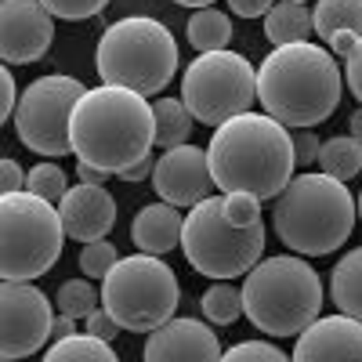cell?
I'll use <instances>...</instances> for the list:
<instances>
[{
	"mask_svg": "<svg viewBox=\"0 0 362 362\" xmlns=\"http://www.w3.org/2000/svg\"><path fill=\"white\" fill-rule=\"evenodd\" d=\"M210 174L221 196L250 192L257 199H276L293 181V134L268 112H243L214 127L206 145Z\"/></svg>",
	"mask_w": 362,
	"mask_h": 362,
	"instance_id": "1",
	"label": "cell"
},
{
	"mask_svg": "<svg viewBox=\"0 0 362 362\" xmlns=\"http://www.w3.org/2000/svg\"><path fill=\"white\" fill-rule=\"evenodd\" d=\"M73 156L109 174L141 163L156 145V116L145 95L127 87H90L73 112Z\"/></svg>",
	"mask_w": 362,
	"mask_h": 362,
	"instance_id": "2",
	"label": "cell"
},
{
	"mask_svg": "<svg viewBox=\"0 0 362 362\" xmlns=\"http://www.w3.org/2000/svg\"><path fill=\"white\" fill-rule=\"evenodd\" d=\"M257 102L286 127H312L341 105V66L334 51L312 40L272 47L257 66Z\"/></svg>",
	"mask_w": 362,
	"mask_h": 362,
	"instance_id": "3",
	"label": "cell"
},
{
	"mask_svg": "<svg viewBox=\"0 0 362 362\" xmlns=\"http://www.w3.org/2000/svg\"><path fill=\"white\" fill-rule=\"evenodd\" d=\"M358 221V199L348 192L344 181L329 174H297L276 196L272 228L293 254L326 257L341 250L344 239Z\"/></svg>",
	"mask_w": 362,
	"mask_h": 362,
	"instance_id": "4",
	"label": "cell"
},
{
	"mask_svg": "<svg viewBox=\"0 0 362 362\" xmlns=\"http://www.w3.org/2000/svg\"><path fill=\"white\" fill-rule=\"evenodd\" d=\"M239 290L247 319L268 337H300L322 312V279L305 257H264Z\"/></svg>",
	"mask_w": 362,
	"mask_h": 362,
	"instance_id": "5",
	"label": "cell"
},
{
	"mask_svg": "<svg viewBox=\"0 0 362 362\" xmlns=\"http://www.w3.org/2000/svg\"><path fill=\"white\" fill-rule=\"evenodd\" d=\"M95 69L102 83L127 87L138 95H160L177 73V44L163 22L127 15L102 33Z\"/></svg>",
	"mask_w": 362,
	"mask_h": 362,
	"instance_id": "6",
	"label": "cell"
},
{
	"mask_svg": "<svg viewBox=\"0 0 362 362\" xmlns=\"http://www.w3.org/2000/svg\"><path fill=\"white\" fill-rule=\"evenodd\" d=\"M0 276L15 283H33L62 257L66 225L58 206L33 192L0 196Z\"/></svg>",
	"mask_w": 362,
	"mask_h": 362,
	"instance_id": "7",
	"label": "cell"
},
{
	"mask_svg": "<svg viewBox=\"0 0 362 362\" xmlns=\"http://www.w3.org/2000/svg\"><path fill=\"white\" fill-rule=\"evenodd\" d=\"M181 300L177 276L156 254L119 257L116 268L102 279V308L131 334H153L174 319Z\"/></svg>",
	"mask_w": 362,
	"mask_h": 362,
	"instance_id": "8",
	"label": "cell"
},
{
	"mask_svg": "<svg viewBox=\"0 0 362 362\" xmlns=\"http://www.w3.org/2000/svg\"><path fill=\"white\" fill-rule=\"evenodd\" d=\"M181 250L192 272L206 279H239L261 261L264 254V225L235 228L225 218V196H206L185 214V232H181Z\"/></svg>",
	"mask_w": 362,
	"mask_h": 362,
	"instance_id": "9",
	"label": "cell"
},
{
	"mask_svg": "<svg viewBox=\"0 0 362 362\" xmlns=\"http://www.w3.org/2000/svg\"><path fill=\"white\" fill-rule=\"evenodd\" d=\"M257 73L239 51L196 54V62L181 76V102L189 105L196 124L221 127L228 119L254 109Z\"/></svg>",
	"mask_w": 362,
	"mask_h": 362,
	"instance_id": "10",
	"label": "cell"
},
{
	"mask_svg": "<svg viewBox=\"0 0 362 362\" xmlns=\"http://www.w3.org/2000/svg\"><path fill=\"white\" fill-rule=\"evenodd\" d=\"M87 90L90 87H83L76 76H62V73L37 76L22 90L15 119H11L18 141L47 160L73 153L69 127H73V112Z\"/></svg>",
	"mask_w": 362,
	"mask_h": 362,
	"instance_id": "11",
	"label": "cell"
},
{
	"mask_svg": "<svg viewBox=\"0 0 362 362\" xmlns=\"http://www.w3.org/2000/svg\"><path fill=\"white\" fill-rule=\"evenodd\" d=\"M54 329L51 300L33 283L4 279L0 286V355L25 358L37 355Z\"/></svg>",
	"mask_w": 362,
	"mask_h": 362,
	"instance_id": "12",
	"label": "cell"
},
{
	"mask_svg": "<svg viewBox=\"0 0 362 362\" xmlns=\"http://www.w3.org/2000/svg\"><path fill=\"white\" fill-rule=\"evenodd\" d=\"M54 40V15L40 0H4L0 4V58L25 66L47 54Z\"/></svg>",
	"mask_w": 362,
	"mask_h": 362,
	"instance_id": "13",
	"label": "cell"
},
{
	"mask_svg": "<svg viewBox=\"0 0 362 362\" xmlns=\"http://www.w3.org/2000/svg\"><path fill=\"white\" fill-rule=\"evenodd\" d=\"M153 189L170 206H196L210 196L214 174H210V156L199 145H177L156 160L153 170Z\"/></svg>",
	"mask_w": 362,
	"mask_h": 362,
	"instance_id": "14",
	"label": "cell"
},
{
	"mask_svg": "<svg viewBox=\"0 0 362 362\" xmlns=\"http://www.w3.org/2000/svg\"><path fill=\"white\" fill-rule=\"evenodd\" d=\"M221 341L218 334L199 319H170L160 329H153L145 341V362H221Z\"/></svg>",
	"mask_w": 362,
	"mask_h": 362,
	"instance_id": "15",
	"label": "cell"
},
{
	"mask_svg": "<svg viewBox=\"0 0 362 362\" xmlns=\"http://www.w3.org/2000/svg\"><path fill=\"white\" fill-rule=\"evenodd\" d=\"M293 362H362V322L351 315H319L293 344Z\"/></svg>",
	"mask_w": 362,
	"mask_h": 362,
	"instance_id": "16",
	"label": "cell"
},
{
	"mask_svg": "<svg viewBox=\"0 0 362 362\" xmlns=\"http://www.w3.org/2000/svg\"><path fill=\"white\" fill-rule=\"evenodd\" d=\"M58 214H62L66 235L76 239V243H98V239H109L112 225H116V199L109 196L105 185H73L62 203H58Z\"/></svg>",
	"mask_w": 362,
	"mask_h": 362,
	"instance_id": "17",
	"label": "cell"
},
{
	"mask_svg": "<svg viewBox=\"0 0 362 362\" xmlns=\"http://www.w3.org/2000/svg\"><path fill=\"white\" fill-rule=\"evenodd\" d=\"M181 232H185V218L177 214V206L170 203H148L134 214L131 225V239L141 254H170L174 247H181Z\"/></svg>",
	"mask_w": 362,
	"mask_h": 362,
	"instance_id": "18",
	"label": "cell"
},
{
	"mask_svg": "<svg viewBox=\"0 0 362 362\" xmlns=\"http://www.w3.org/2000/svg\"><path fill=\"white\" fill-rule=\"evenodd\" d=\"M329 297L341 315H351L362 322V247L348 250L334 272H329Z\"/></svg>",
	"mask_w": 362,
	"mask_h": 362,
	"instance_id": "19",
	"label": "cell"
},
{
	"mask_svg": "<svg viewBox=\"0 0 362 362\" xmlns=\"http://www.w3.org/2000/svg\"><path fill=\"white\" fill-rule=\"evenodd\" d=\"M315 33V22L312 11L305 4H293V0H279L276 8L264 15V37L283 47V44H300Z\"/></svg>",
	"mask_w": 362,
	"mask_h": 362,
	"instance_id": "20",
	"label": "cell"
},
{
	"mask_svg": "<svg viewBox=\"0 0 362 362\" xmlns=\"http://www.w3.org/2000/svg\"><path fill=\"white\" fill-rule=\"evenodd\" d=\"M153 116H156V145L163 148H177V145H189L192 134V112L181 98H156L153 102Z\"/></svg>",
	"mask_w": 362,
	"mask_h": 362,
	"instance_id": "21",
	"label": "cell"
},
{
	"mask_svg": "<svg viewBox=\"0 0 362 362\" xmlns=\"http://www.w3.org/2000/svg\"><path fill=\"white\" fill-rule=\"evenodd\" d=\"M312 22L322 40L337 37V33L362 37V0H319L312 8Z\"/></svg>",
	"mask_w": 362,
	"mask_h": 362,
	"instance_id": "22",
	"label": "cell"
},
{
	"mask_svg": "<svg viewBox=\"0 0 362 362\" xmlns=\"http://www.w3.org/2000/svg\"><path fill=\"white\" fill-rule=\"evenodd\" d=\"M189 44L199 51V54H210V51H228V40H232V22L221 8H199L189 25Z\"/></svg>",
	"mask_w": 362,
	"mask_h": 362,
	"instance_id": "23",
	"label": "cell"
},
{
	"mask_svg": "<svg viewBox=\"0 0 362 362\" xmlns=\"http://www.w3.org/2000/svg\"><path fill=\"white\" fill-rule=\"evenodd\" d=\"M319 167H322V174L337 177V181H351L362 170V145L351 134H337V138L322 141Z\"/></svg>",
	"mask_w": 362,
	"mask_h": 362,
	"instance_id": "24",
	"label": "cell"
},
{
	"mask_svg": "<svg viewBox=\"0 0 362 362\" xmlns=\"http://www.w3.org/2000/svg\"><path fill=\"white\" fill-rule=\"evenodd\" d=\"M40 362H119V355L112 351L109 341H98L90 334H76V337H66V341H54L51 351L40 358Z\"/></svg>",
	"mask_w": 362,
	"mask_h": 362,
	"instance_id": "25",
	"label": "cell"
},
{
	"mask_svg": "<svg viewBox=\"0 0 362 362\" xmlns=\"http://www.w3.org/2000/svg\"><path fill=\"white\" fill-rule=\"evenodd\" d=\"M199 312H203L206 322H214V326H232L239 315H247L243 312V290H235V286L218 279L199 297Z\"/></svg>",
	"mask_w": 362,
	"mask_h": 362,
	"instance_id": "26",
	"label": "cell"
},
{
	"mask_svg": "<svg viewBox=\"0 0 362 362\" xmlns=\"http://www.w3.org/2000/svg\"><path fill=\"white\" fill-rule=\"evenodd\" d=\"M54 305L62 315H73V319H87L90 312H98L102 305V293L90 286V279H66L54 293Z\"/></svg>",
	"mask_w": 362,
	"mask_h": 362,
	"instance_id": "27",
	"label": "cell"
},
{
	"mask_svg": "<svg viewBox=\"0 0 362 362\" xmlns=\"http://www.w3.org/2000/svg\"><path fill=\"white\" fill-rule=\"evenodd\" d=\"M25 192H33V196L47 199V203H62V196L69 192L66 170L58 167V163H51V160L37 163L33 170H29V189H25Z\"/></svg>",
	"mask_w": 362,
	"mask_h": 362,
	"instance_id": "28",
	"label": "cell"
},
{
	"mask_svg": "<svg viewBox=\"0 0 362 362\" xmlns=\"http://www.w3.org/2000/svg\"><path fill=\"white\" fill-rule=\"evenodd\" d=\"M119 254L112 247V239H98V243H83L80 250V268H83V276L87 279H105L109 272L116 268Z\"/></svg>",
	"mask_w": 362,
	"mask_h": 362,
	"instance_id": "29",
	"label": "cell"
},
{
	"mask_svg": "<svg viewBox=\"0 0 362 362\" xmlns=\"http://www.w3.org/2000/svg\"><path fill=\"white\" fill-rule=\"evenodd\" d=\"M221 362H293L290 355H283L276 344H268V341H239L232 344Z\"/></svg>",
	"mask_w": 362,
	"mask_h": 362,
	"instance_id": "30",
	"label": "cell"
},
{
	"mask_svg": "<svg viewBox=\"0 0 362 362\" xmlns=\"http://www.w3.org/2000/svg\"><path fill=\"white\" fill-rule=\"evenodd\" d=\"M225 218H228V225H235V228L257 225V221H261V199L250 196V192H228V196H225Z\"/></svg>",
	"mask_w": 362,
	"mask_h": 362,
	"instance_id": "31",
	"label": "cell"
},
{
	"mask_svg": "<svg viewBox=\"0 0 362 362\" xmlns=\"http://www.w3.org/2000/svg\"><path fill=\"white\" fill-rule=\"evenodd\" d=\"M40 4L66 22H80V18H95L102 15V8H109V0H40Z\"/></svg>",
	"mask_w": 362,
	"mask_h": 362,
	"instance_id": "32",
	"label": "cell"
},
{
	"mask_svg": "<svg viewBox=\"0 0 362 362\" xmlns=\"http://www.w3.org/2000/svg\"><path fill=\"white\" fill-rule=\"evenodd\" d=\"M319 148H322V141L315 138L312 127L293 131V156H297V167H312V163H319Z\"/></svg>",
	"mask_w": 362,
	"mask_h": 362,
	"instance_id": "33",
	"label": "cell"
},
{
	"mask_svg": "<svg viewBox=\"0 0 362 362\" xmlns=\"http://www.w3.org/2000/svg\"><path fill=\"white\" fill-rule=\"evenodd\" d=\"M83 322H87L83 329H87L90 337H98V341H109V344H112V341H116V334H119V322H116V319H112V315H109L105 308L90 312V315H87Z\"/></svg>",
	"mask_w": 362,
	"mask_h": 362,
	"instance_id": "34",
	"label": "cell"
},
{
	"mask_svg": "<svg viewBox=\"0 0 362 362\" xmlns=\"http://www.w3.org/2000/svg\"><path fill=\"white\" fill-rule=\"evenodd\" d=\"M0 189H4V196L8 192H25L29 189V170H22L15 160H4L0 163Z\"/></svg>",
	"mask_w": 362,
	"mask_h": 362,
	"instance_id": "35",
	"label": "cell"
},
{
	"mask_svg": "<svg viewBox=\"0 0 362 362\" xmlns=\"http://www.w3.org/2000/svg\"><path fill=\"white\" fill-rule=\"evenodd\" d=\"M344 83H348V90L362 102V37H358V44H355V51L344 58Z\"/></svg>",
	"mask_w": 362,
	"mask_h": 362,
	"instance_id": "36",
	"label": "cell"
},
{
	"mask_svg": "<svg viewBox=\"0 0 362 362\" xmlns=\"http://www.w3.org/2000/svg\"><path fill=\"white\" fill-rule=\"evenodd\" d=\"M18 90H15V80L8 69H0V119H15V109H18Z\"/></svg>",
	"mask_w": 362,
	"mask_h": 362,
	"instance_id": "37",
	"label": "cell"
},
{
	"mask_svg": "<svg viewBox=\"0 0 362 362\" xmlns=\"http://www.w3.org/2000/svg\"><path fill=\"white\" fill-rule=\"evenodd\" d=\"M228 8L239 18H264L272 8H276V0H228Z\"/></svg>",
	"mask_w": 362,
	"mask_h": 362,
	"instance_id": "38",
	"label": "cell"
},
{
	"mask_svg": "<svg viewBox=\"0 0 362 362\" xmlns=\"http://www.w3.org/2000/svg\"><path fill=\"white\" fill-rule=\"evenodd\" d=\"M153 170H156V160H153V156H145L141 163L127 167L124 174H116V177H119V181H145V177H153Z\"/></svg>",
	"mask_w": 362,
	"mask_h": 362,
	"instance_id": "39",
	"label": "cell"
},
{
	"mask_svg": "<svg viewBox=\"0 0 362 362\" xmlns=\"http://www.w3.org/2000/svg\"><path fill=\"white\" fill-rule=\"evenodd\" d=\"M326 44H329V51H334V54L348 58L355 51V44H358V33H337V37H329Z\"/></svg>",
	"mask_w": 362,
	"mask_h": 362,
	"instance_id": "40",
	"label": "cell"
},
{
	"mask_svg": "<svg viewBox=\"0 0 362 362\" xmlns=\"http://www.w3.org/2000/svg\"><path fill=\"white\" fill-rule=\"evenodd\" d=\"M51 337H54V341L76 337V319H73V315H62V312H58V315H54V329H51Z\"/></svg>",
	"mask_w": 362,
	"mask_h": 362,
	"instance_id": "41",
	"label": "cell"
},
{
	"mask_svg": "<svg viewBox=\"0 0 362 362\" xmlns=\"http://www.w3.org/2000/svg\"><path fill=\"white\" fill-rule=\"evenodd\" d=\"M76 177L87 181V185H105L109 170H98V167H90V163H76Z\"/></svg>",
	"mask_w": 362,
	"mask_h": 362,
	"instance_id": "42",
	"label": "cell"
},
{
	"mask_svg": "<svg viewBox=\"0 0 362 362\" xmlns=\"http://www.w3.org/2000/svg\"><path fill=\"white\" fill-rule=\"evenodd\" d=\"M348 124H351V138L362 145V109H355V112H351V119H348Z\"/></svg>",
	"mask_w": 362,
	"mask_h": 362,
	"instance_id": "43",
	"label": "cell"
},
{
	"mask_svg": "<svg viewBox=\"0 0 362 362\" xmlns=\"http://www.w3.org/2000/svg\"><path fill=\"white\" fill-rule=\"evenodd\" d=\"M174 4H181V8H210V4H214V0H174Z\"/></svg>",
	"mask_w": 362,
	"mask_h": 362,
	"instance_id": "44",
	"label": "cell"
},
{
	"mask_svg": "<svg viewBox=\"0 0 362 362\" xmlns=\"http://www.w3.org/2000/svg\"><path fill=\"white\" fill-rule=\"evenodd\" d=\"M358 221H362V192H358Z\"/></svg>",
	"mask_w": 362,
	"mask_h": 362,
	"instance_id": "45",
	"label": "cell"
},
{
	"mask_svg": "<svg viewBox=\"0 0 362 362\" xmlns=\"http://www.w3.org/2000/svg\"><path fill=\"white\" fill-rule=\"evenodd\" d=\"M293 4H308V0H293Z\"/></svg>",
	"mask_w": 362,
	"mask_h": 362,
	"instance_id": "46",
	"label": "cell"
},
{
	"mask_svg": "<svg viewBox=\"0 0 362 362\" xmlns=\"http://www.w3.org/2000/svg\"><path fill=\"white\" fill-rule=\"evenodd\" d=\"M4 362H22V358H4Z\"/></svg>",
	"mask_w": 362,
	"mask_h": 362,
	"instance_id": "47",
	"label": "cell"
}]
</instances>
